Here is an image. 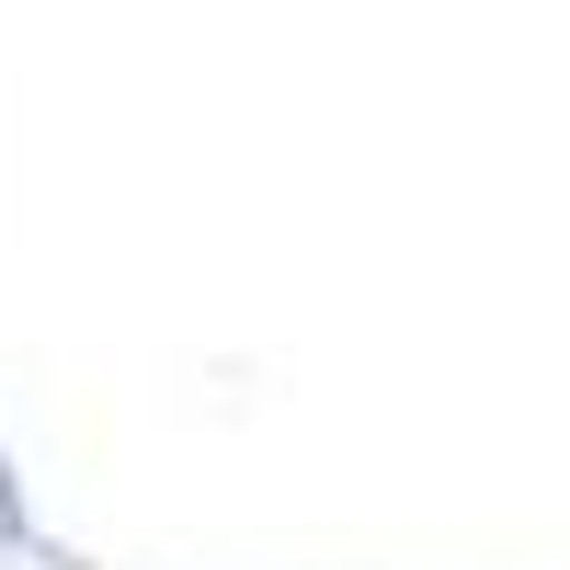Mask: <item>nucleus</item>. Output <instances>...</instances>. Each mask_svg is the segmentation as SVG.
I'll use <instances>...</instances> for the list:
<instances>
[{"mask_svg":"<svg viewBox=\"0 0 570 570\" xmlns=\"http://www.w3.org/2000/svg\"><path fill=\"white\" fill-rule=\"evenodd\" d=\"M0 525H12V468H0Z\"/></svg>","mask_w":570,"mask_h":570,"instance_id":"f257e3e1","label":"nucleus"}]
</instances>
